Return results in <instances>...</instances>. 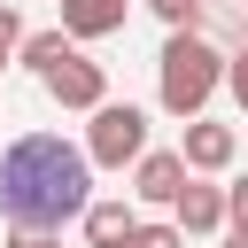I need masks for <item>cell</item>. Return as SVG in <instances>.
Returning a JSON list of instances; mask_svg holds the SVG:
<instances>
[{"label":"cell","instance_id":"6da1fadb","mask_svg":"<svg viewBox=\"0 0 248 248\" xmlns=\"http://www.w3.org/2000/svg\"><path fill=\"white\" fill-rule=\"evenodd\" d=\"M93 202V163L62 132H23L0 147V225H70Z\"/></svg>","mask_w":248,"mask_h":248},{"label":"cell","instance_id":"7a4b0ae2","mask_svg":"<svg viewBox=\"0 0 248 248\" xmlns=\"http://www.w3.org/2000/svg\"><path fill=\"white\" fill-rule=\"evenodd\" d=\"M217 85H225V54L209 46V31H170L163 39V54H155V101H163V116H202L209 101H217Z\"/></svg>","mask_w":248,"mask_h":248},{"label":"cell","instance_id":"3957f363","mask_svg":"<svg viewBox=\"0 0 248 248\" xmlns=\"http://www.w3.org/2000/svg\"><path fill=\"white\" fill-rule=\"evenodd\" d=\"M93 124H85V163L93 170H124L140 147H147V108H132V101H101V108H85Z\"/></svg>","mask_w":248,"mask_h":248},{"label":"cell","instance_id":"277c9868","mask_svg":"<svg viewBox=\"0 0 248 248\" xmlns=\"http://www.w3.org/2000/svg\"><path fill=\"white\" fill-rule=\"evenodd\" d=\"M39 85H46V101H54V108H101V101H108V70H101L85 46H70Z\"/></svg>","mask_w":248,"mask_h":248},{"label":"cell","instance_id":"5b68a950","mask_svg":"<svg viewBox=\"0 0 248 248\" xmlns=\"http://www.w3.org/2000/svg\"><path fill=\"white\" fill-rule=\"evenodd\" d=\"M170 225H178L186 240H217V232H225V186H217L209 170H186V186L170 194Z\"/></svg>","mask_w":248,"mask_h":248},{"label":"cell","instance_id":"8992f818","mask_svg":"<svg viewBox=\"0 0 248 248\" xmlns=\"http://www.w3.org/2000/svg\"><path fill=\"white\" fill-rule=\"evenodd\" d=\"M178 186H186V155L178 147H140L132 155V202L140 209H170Z\"/></svg>","mask_w":248,"mask_h":248},{"label":"cell","instance_id":"52a82bcc","mask_svg":"<svg viewBox=\"0 0 248 248\" xmlns=\"http://www.w3.org/2000/svg\"><path fill=\"white\" fill-rule=\"evenodd\" d=\"M178 155H186V170H209V178H225V170H232V155H240V132H232V124H209V116H186V140H178Z\"/></svg>","mask_w":248,"mask_h":248},{"label":"cell","instance_id":"ba28073f","mask_svg":"<svg viewBox=\"0 0 248 248\" xmlns=\"http://www.w3.org/2000/svg\"><path fill=\"white\" fill-rule=\"evenodd\" d=\"M78 225H85V248H124L132 240V225H140V202H85L78 209Z\"/></svg>","mask_w":248,"mask_h":248},{"label":"cell","instance_id":"9c48e42d","mask_svg":"<svg viewBox=\"0 0 248 248\" xmlns=\"http://www.w3.org/2000/svg\"><path fill=\"white\" fill-rule=\"evenodd\" d=\"M124 16H132V0H62V31H70L78 46H93V39L124 31Z\"/></svg>","mask_w":248,"mask_h":248},{"label":"cell","instance_id":"30bf717a","mask_svg":"<svg viewBox=\"0 0 248 248\" xmlns=\"http://www.w3.org/2000/svg\"><path fill=\"white\" fill-rule=\"evenodd\" d=\"M70 46H78L70 31H23V46H16V62H23L31 78H46V70H54V62H62Z\"/></svg>","mask_w":248,"mask_h":248},{"label":"cell","instance_id":"8fae6325","mask_svg":"<svg viewBox=\"0 0 248 248\" xmlns=\"http://www.w3.org/2000/svg\"><path fill=\"white\" fill-rule=\"evenodd\" d=\"M155 16H163V31H202L209 23V0H147Z\"/></svg>","mask_w":248,"mask_h":248},{"label":"cell","instance_id":"7c38bea8","mask_svg":"<svg viewBox=\"0 0 248 248\" xmlns=\"http://www.w3.org/2000/svg\"><path fill=\"white\" fill-rule=\"evenodd\" d=\"M124 248H186V232H178V225H170V217H140V225H132V240H124Z\"/></svg>","mask_w":248,"mask_h":248},{"label":"cell","instance_id":"4fadbf2b","mask_svg":"<svg viewBox=\"0 0 248 248\" xmlns=\"http://www.w3.org/2000/svg\"><path fill=\"white\" fill-rule=\"evenodd\" d=\"M0 248H62V232H54V225H8Z\"/></svg>","mask_w":248,"mask_h":248},{"label":"cell","instance_id":"5bb4252c","mask_svg":"<svg viewBox=\"0 0 248 248\" xmlns=\"http://www.w3.org/2000/svg\"><path fill=\"white\" fill-rule=\"evenodd\" d=\"M16 46H23V16H16V8L0 0V70L16 62Z\"/></svg>","mask_w":248,"mask_h":248},{"label":"cell","instance_id":"9a60e30c","mask_svg":"<svg viewBox=\"0 0 248 248\" xmlns=\"http://www.w3.org/2000/svg\"><path fill=\"white\" fill-rule=\"evenodd\" d=\"M225 93L240 101V116H248V46L240 54H225Z\"/></svg>","mask_w":248,"mask_h":248},{"label":"cell","instance_id":"2e32d148","mask_svg":"<svg viewBox=\"0 0 248 248\" xmlns=\"http://www.w3.org/2000/svg\"><path fill=\"white\" fill-rule=\"evenodd\" d=\"M225 217H240V225H248V178H232V186H225Z\"/></svg>","mask_w":248,"mask_h":248},{"label":"cell","instance_id":"e0dca14e","mask_svg":"<svg viewBox=\"0 0 248 248\" xmlns=\"http://www.w3.org/2000/svg\"><path fill=\"white\" fill-rule=\"evenodd\" d=\"M217 240H225V248H248V225H240V217H225V232H217Z\"/></svg>","mask_w":248,"mask_h":248}]
</instances>
